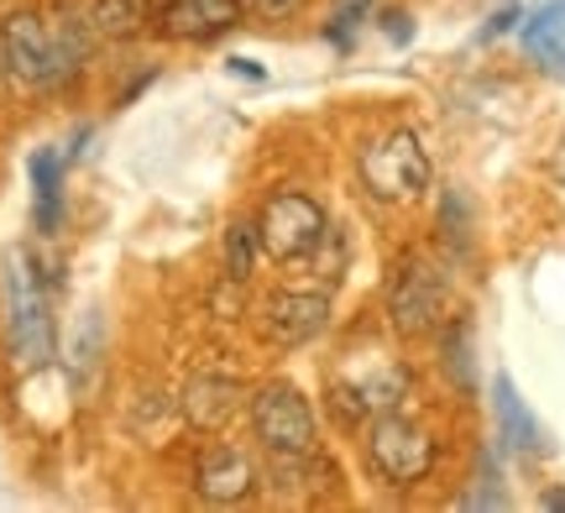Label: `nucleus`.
<instances>
[{
	"label": "nucleus",
	"instance_id": "obj_1",
	"mask_svg": "<svg viewBox=\"0 0 565 513\" xmlns=\"http://www.w3.org/2000/svg\"><path fill=\"white\" fill-rule=\"evenodd\" d=\"M0 299H6V341H11V362L21 372H38L53 362V314H47V293L26 252H6V272H0Z\"/></svg>",
	"mask_w": 565,
	"mask_h": 513
},
{
	"label": "nucleus",
	"instance_id": "obj_2",
	"mask_svg": "<svg viewBox=\"0 0 565 513\" xmlns=\"http://www.w3.org/2000/svg\"><path fill=\"white\" fill-rule=\"evenodd\" d=\"M450 320V272L424 252H408L387 278V325L404 341H424Z\"/></svg>",
	"mask_w": 565,
	"mask_h": 513
},
{
	"label": "nucleus",
	"instance_id": "obj_3",
	"mask_svg": "<svg viewBox=\"0 0 565 513\" xmlns=\"http://www.w3.org/2000/svg\"><path fill=\"white\" fill-rule=\"evenodd\" d=\"M356 173H362L366 194L383 200V205H414V200H424V189L435 179L419 131H408V126L387 131L377 142H366L362 158H356Z\"/></svg>",
	"mask_w": 565,
	"mask_h": 513
},
{
	"label": "nucleus",
	"instance_id": "obj_4",
	"mask_svg": "<svg viewBox=\"0 0 565 513\" xmlns=\"http://www.w3.org/2000/svg\"><path fill=\"white\" fill-rule=\"evenodd\" d=\"M246 425L267 456H320V419L294 383L257 388V398L246 404Z\"/></svg>",
	"mask_w": 565,
	"mask_h": 513
},
{
	"label": "nucleus",
	"instance_id": "obj_5",
	"mask_svg": "<svg viewBox=\"0 0 565 513\" xmlns=\"http://www.w3.org/2000/svg\"><path fill=\"white\" fill-rule=\"evenodd\" d=\"M257 242H263V257L273 263H303L330 242V221H324V205L303 189H278L263 210H257Z\"/></svg>",
	"mask_w": 565,
	"mask_h": 513
},
{
	"label": "nucleus",
	"instance_id": "obj_6",
	"mask_svg": "<svg viewBox=\"0 0 565 513\" xmlns=\"http://www.w3.org/2000/svg\"><path fill=\"white\" fill-rule=\"evenodd\" d=\"M435 435L424 430L419 419H408L404 409L383 414L366 425V467L383 477L387 488H419L424 477L435 472Z\"/></svg>",
	"mask_w": 565,
	"mask_h": 513
},
{
	"label": "nucleus",
	"instance_id": "obj_7",
	"mask_svg": "<svg viewBox=\"0 0 565 513\" xmlns=\"http://www.w3.org/2000/svg\"><path fill=\"white\" fill-rule=\"evenodd\" d=\"M408 393H414V372L404 362H387V356H372L366 367L335 372V383H330L335 414L351 425H372L383 414H398L408 404Z\"/></svg>",
	"mask_w": 565,
	"mask_h": 513
},
{
	"label": "nucleus",
	"instance_id": "obj_8",
	"mask_svg": "<svg viewBox=\"0 0 565 513\" xmlns=\"http://www.w3.org/2000/svg\"><path fill=\"white\" fill-rule=\"evenodd\" d=\"M0 47H6V74L17 89H63L58 58H53V32L42 11H17L0 26Z\"/></svg>",
	"mask_w": 565,
	"mask_h": 513
},
{
	"label": "nucleus",
	"instance_id": "obj_9",
	"mask_svg": "<svg viewBox=\"0 0 565 513\" xmlns=\"http://www.w3.org/2000/svg\"><path fill=\"white\" fill-rule=\"evenodd\" d=\"M324 325H330V293H320V288H278L257 309V330L278 351L309 346L315 335H324Z\"/></svg>",
	"mask_w": 565,
	"mask_h": 513
},
{
	"label": "nucleus",
	"instance_id": "obj_10",
	"mask_svg": "<svg viewBox=\"0 0 565 513\" xmlns=\"http://www.w3.org/2000/svg\"><path fill=\"white\" fill-rule=\"evenodd\" d=\"M257 461L246 446H231V440H210L200 451V467H194V488H200L204 503H246L257 493Z\"/></svg>",
	"mask_w": 565,
	"mask_h": 513
},
{
	"label": "nucleus",
	"instance_id": "obj_11",
	"mask_svg": "<svg viewBox=\"0 0 565 513\" xmlns=\"http://www.w3.org/2000/svg\"><path fill=\"white\" fill-rule=\"evenodd\" d=\"M242 0H158L152 26L173 42H215L242 26Z\"/></svg>",
	"mask_w": 565,
	"mask_h": 513
},
{
	"label": "nucleus",
	"instance_id": "obj_12",
	"mask_svg": "<svg viewBox=\"0 0 565 513\" xmlns=\"http://www.w3.org/2000/svg\"><path fill=\"white\" fill-rule=\"evenodd\" d=\"M32 221H38L42 236H58L63 226V173H68V158H63L58 147H38L32 152Z\"/></svg>",
	"mask_w": 565,
	"mask_h": 513
},
{
	"label": "nucleus",
	"instance_id": "obj_13",
	"mask_svg": "<svg viewBox=\"0 0 565 513\" xmlns=\"http://www.w3.org/2000/svg\"><path fill=\"white\" fill-rule=\"evenodd\" d=\"M242 409V383L236 377H215V372H200L189 388H183V414L194 430H221L225 419H236Z\"/></svg>",
	"mask_w": 565,
	"mask_h": 513
},
{
	"label": "nucleus",
	"instance_id": "obj_14",
	"mask_svg": "<svg viewBox=\"0 0 565 513\" xmlns=\"http://www.w3.org/2000/svg\"><path fill=\"white\" fill-rule=\"evenodd\" d=\"M492 414H498V430H503V440L519 456H540V451H545V430H540V419L529 414L524 393L513 388V377H508V372H498V377H492Z\"/></svg>",
	"mask_w": 565,
	"mask_h": 513
},
{
	"label": "nucleus",
	"instance_id": "obj_15",
	"mask_svg": "<svg viewBox=\"0 0 565 513\" xmlns=\"http://www.w3.org/2000/svg\"><path fill=\"white\" fill-rule=\"evenodd\" d=\"M524 53L540 63V68L565 74V0H545V6L524 21Z\"/></svg>",
	"mask_w": 565,
	"mask_h": 513
},
{
	"label": "nucleus",
	"instance_id": "obj_16",
	"mask_svg": "<svg viewBox=\"0 0 565 513\" xmlns=\"http://www.w3.org/2000/svg\"><path fill=\"white\" fill-rule=\"evenodd\" d=\"M257 226L252 221H236V226L225 231V284H246L252 278V267H257Z\"/></svg>",
	"mask_w": 565,
	"mask_h": 513
},
{
	"label": "nucleus",
	"instance_id": "obj_17",
	"mask_svg": "<svg viewBox=\"0 0 565 513\" xmlns=\"http://www.w3.org/2000/svg\"><path fill=\"white\" fill-rule=\"evenodd\" d=\"M89 26H95L100 38H131V32L141 26V6L137 0H95Z\"/></svg>",
	"mask_w": 565,
	"mask_h": 513
},
{
	"label": "nucleus",
	"instance_id": "obj_18",
	"mask_svg": "<svg viewBox=\"0 0 565 513\" xmlns=\"http://www.w3.org/2000/svg\"><path fill=\"white\" fill-rule=\"evenodd\" d=\"M445 372H456V383L471 388V335L466 330H456V346L445 341Z\"/></svg>",
	"mask_w": 565,
	"mask_h": 513
},
{
	"label": "nucleus",
	"instance_id": "obj_19",
	"mask_svg": "<svg viewBox=\"0 0 565 513\" xmlns=\"http://www.w3.org/2000/svg\"><path fill=\"white\" fill-rule=\"evenodd\" d=\"M362 17H366V0H341V6H335V17H330V38L351 42V32H356V21Z\"/></svg>",
	"mask_w": 565,
	"mask_h": 513
},
{
	"label": "nucleus",
	"instance_id": "obj_20",
	"mask_svg": "<svg viewBox=\"0 0 565 513\" xmlns=\"http://www.w3.org/2000/svg\"><path fill=\"white\" fill-rule=\"evenodd\" d=\"M299 6L303 0H242V11L257 21H282V17H294Z\"/></svg>",
	"mask_w": 565,
	"mask_h": 513
},
{
	"label": "nucleus",
	"instance_id": "obj_21",
	"mask_svg": "<svg viewBox=\"0 0 565 513\" xmlns=\"http://www.w3.org/2000/svg\"><path fill=\"white\" fill-rule=\"evenodd\" d=\"M550 173H555V179H561V184H565V137H561V147L550 152Z\"/></svg>",
	"mask_w": 565,
	"mask_h": 513
},
{
	"label": "nucleus",
	"instance_id": "obj_22",
	"mask_svg": "<svg viewBox=\"0 0 565 513\" xmlns=\"http://www.w3.org/2000/svg\"><path fill=\"white\" fill-rule=\"evenodd\" d=\"M545 509H565V493H550V498H545Z\"/></svg>",
	"mask_w": 565,
	"mask_h": 513
},
{
	"label": "nucleus",
	"instance_id": "obj_23",
	"mask_svg": "<svg viewBox=\"0 0 565 513\" xmlns=\"http://www.w3.org/2000/svg\"><path fill=\"white\" fill-rule=\"evenodd\" d=\"M0 74H6V47H0Z\"/></svg>",
	"mask_w": 565,
	"mask_h": 513
}]
</instances>
